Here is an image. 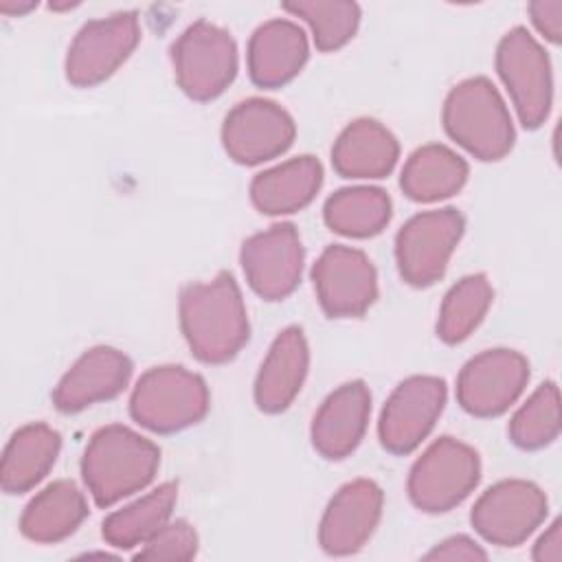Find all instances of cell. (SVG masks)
I'll return each instance as SVG.
<instances>
[{
  "mask_svg": "<svg viewBox=\"0 0 562 562\" xmlns=\"http://www.w3.org/2000/svg\"><path fill=\"white\" fill-rule=\"evenodd\" d=\"M382 503V490L369 479H356L342 485L321 518L318 542L323 551L329 555L360 551L380 522Z\"/></svg>",
  "mask_w": 562,
  "mask_h": 562,
  "instance_id": "16",
  "label": "cell"
},
{
  "mask_svg": "<svg viewBox=\"0 0 562 562\" xmlns=\"http://www.w3.org/2000/svg\"><path fill=\"white\" fill-rule=\"evenodd\" d=\"M209 411L206 382L178 364L145 371L130 397V415L151 432L169 435L198 424Z\"/></svg>",
  "mask_w": 562,
  "mask_h": 562,
  "instance_id": "4",
  "label": "cell"
},
{
  "mask_svg": "<svg viewBox=\"0 0 562 562\" xmlns=\"http://www.w3.org/2000/svg\"><path fill=\"white\" fill-rule=\"evenodd\" d=\"M307 50V37L296 22L270 20L250 35L248 75L259 88H281L301 72Z\"/></svg>",
  "mask_w": 562,
  "mask_h": 562,
  "instance_id": "19",
  "label": "cell"
},
{
  "mask_svg": "<svg viewBox=\"0 0 562 562\" xmlns=\"http://www.w3.org/2000/svg\"><path fill=\"white\" fill-rule=\"evenodd\" d=\"M239 261L248 285L261 299L281 301L301 283L303 244L292 224H274L241 244Z\"/></svg>",
  "mask_w": 562,
  "mask_h": 562,
  "instance_id": "15",
  "label": "cell"
},
{
  "mask_svg": "<svg viewBox=\"0 0 562 562\" xmlns=\"http://www.w3.org/2000/svg\"><path fill=\"white\" fill-rule=\"evenodd\" d=\"M465 228L463 215L452 209L424 211L411 217L395 237L400 277L415 288L439 281Z\"/></svg>",
  "mask_w": 562,
  "mask_h": 562,
  "instance_id": "8",
  "label": "cell"
},
{
  "mask_svg": "<svg viewBox=\"0 0 562 562\" xmlns=\"http://www.w3.org/2000/svg\"><path fill=\"white\" fill-rule=\"evenodd\" d=\"M37 7L35 0H26V2H15V0H2L0 2V11L4 15H24L29 11H33Z\"/></svg>",
  "mask_w": 562,
  "mask_h": 562,
  "instance_id": "35",
  "label": "cell"
},
{
  "mask_svg": "<svg viewBox=\"0 0 562 562\" xmlns=\"http://www.w3.org/2000/svg\"><path fill=\"white\" fill-rule=\"evenodd\" d=\"M323 184V167L314 156H299L266 169L250 182V200L266 215L305 209Z\"/></svg>",
  "mask_w": 562,
  "mask_h": 562,
  "instance_id": "22",
  "label": "cell"
},
{
  "mask_svg": "<svg viewBox=\"0 0 562 562\" xmlns=\"http://www.w3.org/2000/svg\"><path fill=\"white\" fill-rule=\"evenodd\" d=\"M160 465V450L127 426L99 428L81 457L83 483L99 507L147 487Z\"/></svg>",
  "mask_w": 562,
  "mask_h": 562,
  "instance_id": "2",
  "label": "cell"
},
{
  "mask_svg": "<svg viewBox=\"0 0 562 562\" xmlns=\"http://www.w3.org/2000/svg\"><path fill=\"white\" fill-rule=\"evenodd\" d=\"M481 479L474 448L452 437H439L413 463L408 474L411 503L428 514H441L470 496Z\"/></svg>",
  "mask_w": 562,
  "mask_h": 562,
  "instance_id": "5",
  "label": "cell"
},
{
  "mask_svg": "<svg viewBox=\"0 0 562 562\" xmlns=\"http://www.w3.org/2000/svg\"><path fill=\"white\" fill-rule=\"evenodd\" d=\"M180 90L193 101L220 97L237 75V46L228 31L198 20L171 46Z\"/></svg>",
  "mask_w": 562,
  "mask_h": 562,
  "instance_id": "6",
  "label": "cell"
},
{
  "mask_svg": "<svg viewBox=\"0 0 562 562\" xmlns=\"http://www.w3.org/2000/svg\"><path fill=\"white\" fill-rule=\"evenodd\" d=\"M496 70L522 127H540L551 112L553 77L544 48L527 29L516 26L503 35L496 48Z\"/></svg>",
  "mask_w": 562,
  "mask_h": 562,
  "instance_id": "7",
  "label": "cell"
},
{
  "mask_svg": "<svg viewBox=\"0 0 562 562\" xmlns=\"http://www.w3.org/2000/svg\"><path fill=\"white\" fill-rule=\"evenodd\" d=\"M88 516L83 492L72 481H55L35 494L22 512L20 531L33 542H59Z\"/></svg>",
  "mask_w": 562,
  "mask_h": 562,
  "instance_id": "24",
  "label": "cell"
},
{
  "mask_svg": "<svg viewBox=\"0 0 562 562\" xmlns=\"http://www.w3.org/2000/svg\"><path fill=\"white\" fill-rule=\"evenodd\" d=\"M138 40L140 26L134 11L86 22L68 46L66 79L79 88L105 81L132 55Z\"/></svg>",
  "mask_w": 562,
  "mask_h": 562,
  "instance_id": "9",
  "label": "cell"
},
{
  "mask_svg": "<svg viewBox=\"0 0 562 562\" xmlns=\"http://www.w3.org/2000/svg\"><path fill=\"white\" fill-rule=\"evenodd\" d=\"M325 224L347 237L378 235L391 220V198L378 187H347L327 198Z\"/></svg>",
  "mask_w": 562,
  "mask_h": 562,
  "instance_id": "27",
  "label": "cell"
},
{
  "mask_svg": "<svg viewBox=\"0 0 562 562\" xmlns=\"http://www.w3.org/2000/svg\"><path fill=\"white\" fill-rule=\"evenodd\" d=\"M316 299L329 318L362 316L378 299L371 259L351 246H329L312 268Z\"/></svg>",
  "mask_w": 562,
  "mask_h": 562,
  "instance_id": "12",
  "label": "cell"
},
{
  "mask_svg": "<svg viewBox=\"0 0 562 562\" xmlns=\"http://www.w3.org/2000/svg\"><path fill=\"white\" fill-rule=\"evenodd\" d=\"M443 127L452 140L479 160H501L514 147L512 116L498 90L485 77H470L448 92Z\"/></svg>",
  "mask_w": 562,
  "mask_h": 562,
  "instance_id": "3",
  "label": "cell"
},
{
  "mask_svg": "<svg viewBox=\"0 0 562 562\" xmlns=\"http://www.w3.org/2000/svg\"><path fill=\"white\" fill-rule=\"evenodd\" d=\"M446 406V382L435 375H413L395 386L386 400L378 435L393 454L413 452L432 430Z\"/></svg>",
  "mask_w": 562,
  "mask_h": 562,
  "instance_id": "13",
  "label": "cell"
},
{
  "mask_svg": "<svg viewBox=\"0 0 562 562\" xmlns=\"http://www.w3.org/2000/svg\"><path fill=\"white\" fill-rule=\"evenodd\" d=\"M533 560L538 562H560L562 560V525L553 520L551 527L533 544Z\"/></svg>",
  "mask_w": 562,
  "mask_h": 562,
  "instance_id": "34",
  "label": "cell"
},
{
  "mask_svg": "<svg viewBox=\"0 0 562 562\" xmlns=\"http://www.w3.org/2000/svg\"><path fill=\"white\" fill-rule=\"evenodd\" d=\"M529 362L514 349H487L470 358L457 378V400L474 417L505 413L525 391Z\"/></svg>",
  "mask_w": 562,
  "mask_h": 562,
  "instance_id": "11",
  "label": "cell"
},
{
  "mask_svg": "<svg viewBox=\"0 0 562 562\" xmlns=\"http://www.w3.org/2000/svg\"><path fill=\"white\" fill-rule=\"evenodd\" d=\"M132 362L114 347H92L57 382L53 404L61 413H77L116 397L130 382Z\"/></svg>",
  "mask_w": 562,
  "mask_h": 562,
  "instance_id": "17",
  "label": "cell"
},
{
  "mask_svg": "<svg viewBox=\"0 0 562 562\" xmlns=\"http://www.w3.org/2000/svg\"><path fill=\"white\" fill-rule=\"evenodd\" d=\"M529 18L538 33L558 44L562 40V2L560 0H536L529 7Z\"/></svg>",
  "mask_w": 562,
  "mask_h": 562,
  "instance_id": "32",
  "label": "cell"
},
{
  "mask_svg": "<svg viewBox=\"0 0 562 562\" xmlns=\"http://www.w3.org/2000/svg\"><path fill=\"white\" fill-rule=\"evenodd\" d=\"M178 498V483L169 481L140 496L138 501L112 512L103 520V538L116 549H134L145 544L171 518Z\"/></svg>",
  "mask_w": 562,
  "mask_h": 562,
  "instance_id": "26",
  "label": "cell"
},
{
  "mask_svg": "<svg viewBox=\"0 0 562 562\" xmlns=\"http://www.w3.org/2000/svg\"><path fill=\"white\" fill-rule=\"evenodd\" d=\"M292 116L268 99H246L224 119L222 145L239 165H259L281 156L294 140Z\"/></svg>",
  "mask_w": 562,
  "mask_h": 562,
  "instance_id": "14",
  "label": "cell"
},
{
  "mask_svg": "<svg viewBox=\"0 0 562 562\" xmlns=\"http://www.w3.org/2000/svg\"><path fill=\"white\" fill-rule=\"evenodd\" d=\"M283 9L301 20L312 31L318 50L329 53L342 48L358 31L360 7L345 0H296L285 2Z\"/></svg>",
  "mask_w": 562,
  "mask_h": 562,
  "instance_id": "29",
  "label": "cell"
},
{
  "mask_svg": "<svg viewBox=\"0 0 562 562\" xmlns=\"http://www.w3.org/2000/svg\"><path fill=\"white\" fill-rule=\"evenodd\" d=\"M180 329L191 353L206 364L233 360L248 342V316L239 285L228 272L180 292Z\"/></svg>",
  "mask_w": 562,
  "mask_h": 562,
  "instance_id": "1",
  "label": "cell"
},
{
  "mask_svg": "<svg viewBox=\"0 0 562 562\" xmlns=\"http://www.w3.org/2000/svg\"><path fill=\"white\" fill-rule=\"evenodd\" d=\"M395 136L373 119L349 123L331 147V165L342 178H384L397 162Z\"/></svg>",
  "mask_w": 562,
  "mask_h": 562,
  "instance_id": "21",
  "label": "cell"
},
{
  "mask_svg": "<svg viewBox=\"0 0 562 562\" xmlns=\"http://www.w3.org/2000/svg\"><path fill=\"white\" fill-rule=\"evenodd\" d=\"M547 518L544 492L522 479H509L481 494L470 514L472 527L492 544L518 547Z\"/></svg>",
  "mask_w": 562,
  "mask_h": 562,
  "instance_id": "10",
  "label": "cell"
},
{
  "mask_svg": "<svg viewBox=\"0 0 562 562\" xmlns=\"http://www.w3.org/2000/svg\"><path fill=\"white\" fill-rule=\"evenodd\" d=\"M310 367V349L303 329L285 327L270 345L255 380V404L263 413L285 411L299 395Z\"/></svg>",
  "mask_w": 562,
  "mask_h": 562,
  "instance_id": "20",
  "label": "cell"
},
{
  "mask_svg": "<svg viewBox=\"0 0 562 562\" xmlns=\"http://www.w3.org/2000/svg\"><path fill=\"white\" fill-rule=\"evenodd\" d=\"M468 180V162L446 145H424L411 154L400 187L415 202H437L454 195Z\"/></svg>",
  "mask_w": 562,
  "mask_h": 562,
  "instance_id": "25",
  "label": "cell"
},
{
  "mask_svg": "<svg viewBox=\"0 0 562 562\" xmlns=\"http://www.w3.org/2000/svg\"><path fill=\"white\" fill-rule=\"evenodd\" d=\"M198 553V533L187 520L167 522L154 533L143 549L134 555L136 560H193Z\"/></svg>",
  "mask_w": 562,
  "mask_h": 562,
  "instance_id": "31",
  "label": "cell"
},
{
  "mask_svg": "<svg viewBox=\"0 0 562 562\" xmlns=\"http://www.w3.org/2000/svg\"><path fill=\"white\" fill-rule=\"evenodd\" d=\"M371 415V393L364 382L353 380L338 386L321 404L312 419V446L325 459H345L364 437Z\"/></svg>",
  "mask_w": 562,
  "mask_h": 562,
  "instance_id": "18",
  "label": "cell"
},
{
  "mask_svg": "<svg viewBox=\"0 0 562 562\" xmlns=\"http://www.w3.org/2000/svg\"><path fill=\"white\" fill-rule=\"evenodd\" d=\"M509 439L522 450H540L560 435V393L553 382H542L509 422Z\"/></svg>",
  "mask_w": 562,
  "mask_h": 562,
  "instance_id": "30",
  "label": "cell"
},
{
  "mask_svg": "<svg viewBox=\"0 0 562 562\" xmlns=\"http://www.w3.org/2000/svg\"><path fill=\"white\" fill-rule=\"evenodd\" d=\"M492 299L494 292L485 274H468L457 281L443 296L437 321V336L448 345L465 340L485 318Z\"/></svg>",
  "mask_w": 562,
  "mask_h": 562,
  "instance_id": "28",
  "label": "cell"
},
{
  "mask_svg": "<svg viewBox=\"0 0 562 562\" xmlns=\"http://www.w3.org/2000/svg\"><path fill=\"white\" fill-rule=\"evenodd\" d=\"M59 448V432L46 424H29L15 430L2 454V490L7 494H22L35 487L55 465Z\"/></svg>",
  "mask_w": 562,
  "mask_h": 562,
  "instance_id": "23",
  "label": "cell"
},
{
  "mask_svg": "<svg viewBox=\"0 0 562 562\" xmlns=\"http://www.w3.org/2000/svg\"><path fill=\"white\" fill-rule=\"evenodd\" d=\"M426 560H485L487 553L468 536H452L424 555Z\"/></svg>",
  "mask_w": 562,
  "mask_h": 562,
  "instance_id": "33",
  "label": "cell"
}]
</instances>
